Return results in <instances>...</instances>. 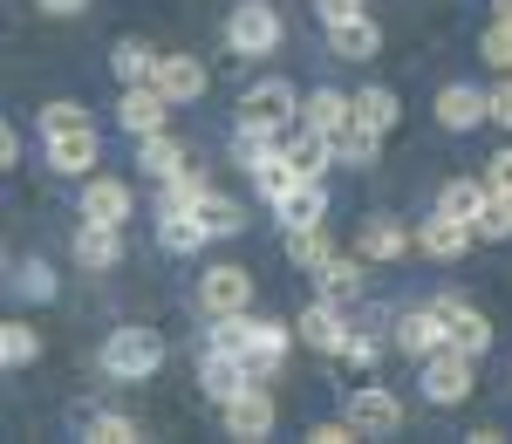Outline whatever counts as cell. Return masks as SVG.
Returning a JSON list of instances; mask_svg holds the SVG:
<instances>
[{
  "mask_svg": "<svg viewBox=\"0 0 512 444\" xmlns=\"http://www.w3.org/2000/svg\"><path fill=\"white\" fill-rule=\"evenodd\" d=\"M158 89L185 110V103H198V96L212 89V76H205V62H198V55H164V62H158Z\"/></svg>",
  "mask_w": 512,
  "mask_h": 444,
  "instance_id": "cell-21",
  "label": "cell"
},
{
  "mask_svg": "<svg viewBox=\"0 0 512 444\" xmlns=\"http://www.w3.org/2000/svg\"><path fill=\"white\" fill-rule=\"evenodd\" d=\"M205 192H212V171L185 164L178 178H164V185H158V212H198V205H205Z\"/></svg>",
  "mask_w": 512,
  "mask_h": 444,
  "instance_id": "cell-29",
  "label": "cell"
},
{
  "mask_svg": "<svg viewBox=\"0 0 512 444\" xmlns=\"http://www.w3.org/2000/svg\"><path fill=\"white\" fill-rule=\"evenodd\" d=\"M315 14L335 28V21H355V14H369V0H315Z\"/></svg>",
  "mask_w": 512,
  "mask_h": 444,
  "instance_id": "cell-48",
  "label": "cell"
},
{
  "mask_svg": "<svg viewBox=\"0 0 512 444\" xmlns=\"http://www.w3.org/2000/svg\"><path fill=\"white\" fill-rule=\"evenodd\" d=\"M82 103H69V96H62V103H41V137H55V130H82Z\"/></svg>",
  "mask_w": 512,
  "mask_h": 444,
  "instance_id": "cell-45",
  "label": "cell"
},
{
  "mask_svg": "<svg viewBox=\"0 0 512 444\" xmlns=\"http://www.w3.org/2000/svg\"><path fill=\"white\" fill-rule=\"evenodd\" d=\"M301 123L321 130V137H335V130H349V123H355V96H342V89L321 82L315 96H301Z\"/></svg>",
  "mask_w": 512,
  "mask_h": 444,
  "instance_id": "cell-22",
  "label": "cell"
},
{
  "mask_svg": "<svg viewBox=\"0 0 512 444\" xmlns=\"http://www.w3.org/2000/svg\"><path fill=\"white\" fill-rule=\"evenodd\" d=\"M14 301H55V267L48 260H21L14 267Z\"/></svg>",
  "mask_w": 512,
  "mask_h": 444,
  "instance_id": "cell-40",
  "label": "cell"
},
{
  "mask_svg": "<svg viewBox=\"0 0 512 444\" xmlns=\"http://www.w3.org/2000/svg\"><path fill=\"white\" fill-rule=\"evenodd\" d=\"M280 35H287V21H280L274 0H239L226 14V48L233 55H274Z\"/></svg>",
  "mask_w": 512,
  "mask_h": 444,
  "instance_id": "cell-3",
  "label": "cell"
},
{
  "mask_svg": "<svg viewBox=\"0 0 512 444\" xmlns=\"http://www.w3.org/2000/svg\"><path fill=\"white\" fill-rule=\"evenodd\" d=\"M0 363L7 369H35L41 363V328L35 322H7L0 328Z\"/></svg>",
  "mask_w": 512,
  "mask_h": 444,
  "instance_id": "cell-36",
  "label": "cell"
},
{
  "mask_svg": "<svg viewBox=\"0 0 512 444\" xmlns=\"http://www.w3.org/2000/svg\"><path fill=\"white\" fill-rule=\"evenodd\" d=\"M485 117H492V110H485V89H478V82H444V89H437V123H444V130H478Z\"/></svg>",
  "mask_w": 512,
  "mask_h": 444,
  "instance_id": "cell-18",
  "label": "cell"
},
{
  "mask_svg": "<svg viewBox=\"0 0 512 444\" xmlns=\"http://www.w3.org/2000/svg\"><path fill=\"white\" fill-rule=\"evenodd\" d=\"M158 246L164 253H198V246H205L198 212H158Z\"/></svg>",
  "mask_w": 512,
  "mask_h": 444,
  "instance_id": "cell-37",
  "label": "cell"
},
{
  "mask_svg": "<svg viewBox=\"0 0 512 444\" xmlns=\"http://www.w3.org/2000/svg\"><path fill=\"white\" fill-rule=\"evenodd\" d=\"M472 233H478V240H492V246H499V240H512V199H499V192H492V199L478 205Z\"/></svg>",
  "mask_w": 512,
  "mask_h": 444,
  "instance_id": "cell-41",
  "label": "cell"
},
{
  "mask_svg": "<svg viewBox=\"0 0 512 444\" xmlns=\"http://www.w3.org/2000/svg\"><path fill=\"white\" fill-rule=\"evenodd\" d=\"M76 260L89 274H110L123 260V226H103V219H82L76 226Z\"/></svg>",
  "mask_w": 512,
  "mask_h": 444,
  "instance_id": "cell-20",
  "label": "cell"
},
{
  "mask_svg": "<svg viewBox=\"0 0 512 444\" xmlns=\"http://www.w3.org/2000/svg\"><path fill=\"white\" fill-rule=\"evenodd\" d=\"M41 158H48V171H62V178H89V171L103 164V144H96V123L41 137Z\"/></svg>",
  "mask_w": 512,
  "mask_h": 444,
  "instance_id": "cell-6",
  "label": "cell"
},
{
  "mask_svg": "<svg viewBox=\"0 0 512 444\" xmlns=\"http://www.w3.org/2000/svg\"><path fill=\"white\" fill-rule=\"evenodd\" d=\"M444 342H451V328H444V308H437V301L431 308H403V315H396V349H403L410 363L437 356Z\"/></svg>",
  "mask_w": 512,
  "mask_h": 444,
  "instance_id": "cell-12",
  "label": "cell"
},
{
  "mask_svg": "<svg viewBox=\"0 0 512 444\" xmlns=\"http://www.w3.org/2000/svg\"><path fill=\"white\" fill-rule=\"evenodd\" d=\"M287 144V130H267V123H239L233 130V158L239 164H260L267 151H280Z\"/></svg>",
  "mask_w": 512,
  "mask_h": 444,
  "instance_id": "cell-39",
  "label": "cell"
},
{
  "mask_svg": "<svg viewBox=\"0 0 512 444\" xmlns=\"http://www.w3.org/2000/svg\"><path fill=\"white\" fill-rule=\"evenodd\" d=\"M492 21H512V0H492Z\"/></svg>",
  "mask_w": 512,
  "mask_h": 444,
  "instance_id": "cell-51",
  "label": "cell"
},
{
  "mask_svg": "<svg viewBox=\"0 0 512 444\" xmlns=\"http://www.w3.org/2000/svg\"><path fill=\"white\" fill-rule=\"evenodd\" d=\"M137 164H144V178H178V171H185V144H178V137H171V130H158V137H137Z\"/></svg>",
  "mask_w": 512,
  "mask_h": 444,
  "instance_id": "cell-28",
  "label": "cell"
},
{
  "mask_svg": "<svg viewBox=\"0 0 512 444\" xmlns=\"http://www.w3.org/2000/svg\"><path fill=\"white\" fill-rule=\"evenodd\" d=\"M198 308L205 315H246L253 308V274L246 267H205L198 274Z\"/></svg>",
  "mask_w": 512,
  "mask_h": 444,
  "instance_id": "cell-10",
  "label": "cell"
},
{
  "mask_svg": "<svg viewBox=\"0 0 512 444\" xmlns=\"http://www.w3.org/2000/svg\"><path fill=\"white\" fill-rule=\"evenodd\" d=\"M239 123H267V130H294L301 123V89L287 76H260L239 96Z\"/></svg>",
  "mask_w": 512,
  "mask_h": 444,
  "instance_id": "cell-4",
  "label": "cell"
},
{
  "mask_svg": "<svg viewBox=\"0 0 512 444\" xmlns=\"http://www.w3.org/2000/svg\"><path fill=\"white\" fill-rule=\"evenodd\" d=\"M315 294L321 301H342V308L362 301V294H369V260H362V253H335L328 267H315Z\"/></svg>",
  "mask_w": 512,
  "mask_h": 444,
  "instance_id": "cell-15",
  "label": "cell"
},
{
  "mask_svg": "<svg viewBox=\"0 0 512 444\" xmlns=\"http://www.w3.org/2000/svg\"><path fill=\"white\" fill-rule=\"evenodd\" d=\"M485 110H492V123H499V130H512V76H499L492 89H485Z\"/></svg>",
  "mask_w": 512,
  "mask_h": 444,
  "instance_id": "cell-47",
  "label": "cell"
},
{
  "mask_svg": "<svg viewBox=\"0 0 512 444\" xmlns=\"http://www.w3.org/2000/svg\"><path fill=\"white\" fill-rule=\"evenodd\" d=\"M349 417L369 431V438H390V431H403V397L383 390V383H355L349 390Z\"/></svg>",
  "mask_w": 512,
  "mask_h": 444,
  "instance_id": "cell-13",
  "label": "cell"
},
{
  "mask_svg": "<svg viewBox=\"0 0 512 444\" xmlns=\"http://www.w3.org/2000/svg\"><path fill=\"white\" fill-rule=\"evenodd\" d=\"M335 363L376 369V363H383V335H369V328H349V342H342V356H335Z\"/></svg>",
  "mask_w": 512,
  "mask_h": 444,
  "instance_id": "cell-42",
  "label": "cell"
},
{
  "mask_svg": "<svg viewBox=\"0 0 512 444\" xmlns=\"http://www.w3.org/2000/svg\"><path fill=\"white\" fill-rule=\"evenodd\" d=\"M301 335H294V322H253V349H246V363L260 369V376H274L280 363H287V349H294Z\"/></svg>",
  "mask_w": 512,
  "mask_h": 444,
  "instance_id": "cell-25",
  "label": "cell"
},
{
  "mask_svg": "<svg viewBox=\"0 0 512 444\" xmlns=\"http://www.w3.org/2000/svg\"><path fill=\"white\" fill-rule=\"evenodd\" d=\"M410 246H417V233H410L403 219H383V212H376V219H362V233H355V253H362V260H376V267H383V260H403Z\"/></svg>",
  "mask_w": 512,
  "mask_h": 444,
  "instance_id": "cell-16",
  "label": "cell"
},
{
  "mask_svg": "<svg viewBox=\"0 0 512 444\" xmlns=\"http://www.w3.org/2000/svg\"><path fill=\"white\" fill-rule=\"evenodd\" d=\"M492 199V185L485 178H451L444 192H437V212H451V219H478V205Z\"/></svg>",
  "mask_w": 512,
  "mask_h": 444,
  "instance_id": "cell-38",
  "label": "cell"
},
{
  "mask_svg": "<svg viewBox=\"0 0 512 444\" xmlns=\"http://www.w3.org/2000/svg\"><path fill=\"white\" fill-rule=\"evenodd\" d=\"M171 96H164L158 82H123V103H117V123L130 130V137H158L164 123H171Z\"/></svg>",
  "mask_w": 512,
  "mask_h": 444,
  "instance_id": "cell-7",
  "label": "cell"
},
{
  "mask_svg": "<svg viewBox=\"0 0 512 444\" xmlns=\"http://www.w3.org/2000/svg\"><path fill=\"white\" fill-rule=\"evenodd\" d=\"M246 383H260V369L246 363V356H226V349H198V390H205L212 404H233Z\"/></svg>",
  "mask_w": 512,
  "mask_h": 444,
  "instance_id": "cell-9",
  "label": "cell"
},
{
  "mask_svg": "<svg viewBox=\"0 0 512 444\" xmlns=\"http://www.w3.org/2000/svg\"><path fill=\"white\" fill-rule=\"evenodd\" d=\"M198 226H205V240H239V233L253 226V212L212 185V192H205V205H198Z\"/></svg>",
  "mask_w": 512,
  "mask_h": 444,
  "instance_id": "cell-24",
  "label": "cell"
},
{
  "mask_svg": "<svg viewBox=\"0 0 512 444\" xmlns=\"http://www.w3.org/2000/svg\"><path fill=\"white\" fill-rule=\"evenodd\" d=\"M478 55H485L499 76H512V21H492V28L478 35Z\"/></svg>",
  "mask_w": 512,
  "mask_h": 444,
  "instance_id": "cell-43",
  "label": "cell"
},
{
  "mask_svg": "<svg viewBox=\"0 0 512 444\" xmlns=\"http://www.w3.org/2000/svg\"><path fill=\"white\" fill-rule=\"evenodd\" d=\"M287 158H294V171H301V178H321V171L335 164V137H321V130H308V123H301V130H287Z\"/></svg>",
  "mask_w": 512,
  "mask_h": 444,
  "instance_id": "cell-30",
  "label": "cell"
},
{
  "mask_svg": "<svg viewBox=\"0 0 512 444\" xmlns=\"http://www.w3.org/2000/svg\"><path fill=\"white\" fill-rule=\"evenodd\" d=\"M308 438H315V444H362L369 431H362V424H355L349 410H342V417H321V424L308 431Z\"/></svg>",
  "mask_w": 512,
  "mask_h": 444,
  "instance_id": "cell-44",
  "label": "cell"
},
{
  "mask_svg": "<svg viewBox=\"0 0 512 444\" xmlns=\"http://www.w3.org/2000/svg\"><path fill=\"white\" fill-rule=\"evenodd\" d=\"M274 219H280V233H287V226H315V219H328V185H321V178H301L287 199H274Z\"/></svg>",
  "mask_w": 512,
  "mask_h": 444,
  "instance_id": "cell-23",
  "label": "cell"
},
{
  "mask_svg": "<svg viewBox=\"0 0 512 444\" xmlns=\"http://www.w3.org/2000/svg\"><path fill=\"white\" fill-rule=\"evenodd\" d=\"M219 424H226V438H239V444L274 438L280 410H274V397H267V383H246L233 404H219Z\"/></svg>",
  "mask_w": 512,
  "mask_h": 444,
  "instance_id": "cell-5",
  "label": "cell"
},
{
  "mask_svg": "<svg viewBox=\"0 0 512 444\" xmlns=\"http://www.w3.org/2000/svg\"><path fill=\"white\" fill-rule=\"evenodd\" d=\"M417 376H424V404L437 410H458L465 397H472V383H478V356H465V349H437V356H424L417 363Z\"/></svg>",
  "mask_w": 512,
  "mask_h": 444,
  "instance_id": "cell-2",
  "label": "cell"
},
{
  "mask_svg": "<svg viewBox=\"0 0 512 444\" xmlns=\"http://www.w3.org/2000/svg\"><path fill=\"white\" fill-rule=\"evenodd\" d=\"M294 335L315 349V356H342V342H349V315H342V301H308L301 315H294Z\"/></svg>",
  "mask_w": 512,
  "mask_h": 444,
  "instance_id": "cell-11",
  "label": "cell"
},
{
  "mask_svg": "<svg viewBox=\"0 0 512 444\" xmlns=\"http://www.w3.org/2000/svg\"><path fill=\"white\" fill-rule=\"evenodd\" d=\"M485 185H492L499 199H512V144H506V151H492V158H485Z\"/></svg>",
  "mask_w": 512,
  "mask_h": 444,
  "instance_id": "cell-46",
  "label": "cell"
},
{
  "mask_svg": "<svg viewBox=\"0 0 512 444\" xmlns=\"http://www.w3.org/2000/svg\"><path fill=\"white\" fill-rule=\"evenodd\" d=\"M376 158H383V137H376V130H362V123L335 130V164H349V171H369Z\"/></svg>",
  "mask_w": 512,
  "mask_h": 444,
  "instance_id": "cell-34",
  "label": "cell"
},
{
  "mask_svg": "<svg viewBox=\"0 0 512 444\" xmlns=\"http://www.w3.org/2000/svg\"><path fill=\"white\" fill-rule=\"evenodd\" d=\"M76 212L82 219H103V226H123L130 212H137V192L123 185V178H110V171H89L76 192Z\"/></svg>",
  "mask_w": 512,
  "mask_h": 444,
  "instance_id": "cell-8",
  "label": "cell"
},
{
  "mask_svg": "<svg viewBox=\"0 0 512 444\" xmlns=\"http://www.w3.org/2000/svg\"><path fill=\"white\" fill-rule=\"evenodd\" d=\"M76 431L96 444H137L144 438V424L137 417H123V410H76Z\"/></svg>",
  "mask_w": 512,
  "mask_h": 444,
  "instance_id": "cell-32",
  "label": "cell"
},
{
  "mask_svg": "<svg viewBox=\"0 0 512 444\" xmlns=\"http://www.w3.org/2000/svg\"><path fill=\"white\" fill-rule=\"evenodd\" d=\"M158 48L151 41H137V35H123L117 48H110V69H117V82H158Z\"/></svg>",
  "mask_w": 512,
  "mask_h": 444,
  "instance_id": "cell-33",
  "label": "cell"
},
{
  "mask_svg": "<svg viewBox=\"0 0 512 444\" xmlns=\"http://www.w3.org/2000/svg\"><path fill=\"white\" fill-rule=\"evenodd\" d=\"M0 164H7V171L21 164V130H0Z\"/></svg>",
  "mask_w": 512,
  "mask_h": 444,
  "instance_id": "cell-50",
  "label": "cell"
},
{
  "mask_svg": "<svg viewBox=\"0 0 512 444\" xmlns=\"http://www.w3.org/2000/svg\"><path fill=\"white\" fill-rule=\"evenodd\" d=\"M472 219H451V212H431L424 226H417V253L424 260H465L472 253Z\"/></svg>",
  "mask_w": 512,
  "mask_h": 444,
  "instance_id": "cell-14",
  "label": "cell"
},
{
  "mask_svg": "<svg viewBox=\"0 0 512 444\" xmlns=\"http://www.w3.org/2000/svg\"><path fill=\"white\" fill-rule=\"evenodd\" d=\"M246 178L260 185V199H267V205H274V199H287V192L301 185V171H294V158H287V144H280V151H267L260 164H246Z\"/></svg>",
  "mask_w": 512,
  "mask_h": 444,
  "instance_id": "cell-31",
  "label": "cell"
},
{
  "mask_svg": "<svg viewBox=\"0 0 512 444\" xmlns=\"http://www.w3.org/2000/svg\"><path fill=\"white\" fill-rule=\"evenodd\" d=\"M437 308H444V328H451V349H465V356H485V349H492V322L478 315L472 301H458V294H444Z\"/></svg>",
  "mask_w": 512,
  "mask_h": 444,
  "instance_id": "cell-19",
  "label": "cell"
},
{
  "mask_svg": "<svg viewBox=\"0 0 512 444\" xmlns=\"http://www.w3.org/2000/svg\"><path fill=\"white\" fill-rule=\"evenodd\" d=\"M41 14H48V21H76L82 7H89V0H35Z\"/></svg>",
  "mask_w": 512,
  "mask_h": 444,
  "instance_id": "cell-49",
  "label": "cell"
},
{
  "mask_svg": "<svg viewBox=\"0 0 512 444\" xmlns=\"http://www.w3.org/2000/svg\"><path fill=\"white\" fill-rule=\"evenodd\" d=\"M287 260H294L301 274H315V267H328V260H335V240H328V219H315V226H287Z\"/></svg>",
  "mask_w": 512,
  "mask_h": 444,
  "instance_id": "cell-27",
  "label": "cell"
},
{
  "mask_svg": "<svg viewBox=\"0 0 512 444\" xmlns=\"http://www.w3.org/2000/svg\"><path fill=\"white\" fill-rule=\"evenodd\" d=\"M355 123H362V130H376V137H390L396 123H403V103H396V89H383V82L355 89Z\"/></svg>",
  "mask_w": 512,
  "mask_h": 444,
  "instance_id": "cell-26",
  "label": "cell"
},
{
  "mask_svg": "<svg viewBox=\"0 0 512 444\" xmlns=\"http://www.w3.org/2000/svg\"><path fill=\"white\" fill-rule=\"evenodd\" d=\"M96 363H103L110 383H151V376L164 369V335L158 328H117V335L103 342Z\"/></svg>",
  "mask_w": 512,
  "mask_h": 444,
  "instance_id": "cell-1",
  "label": "cell"
},
{
  "mask_svg": "<svg viewBox=\"0 0 512 444\" xmlns=\"http://www.w3.org/2000/svg\"><path fill=\"white\" fill-rule=\"evenodd\" d=\"M328 55H335V62H376V55H383V28H376L369 14L335 21V28H328Z\"/></svg>",
  "mask_w": 512,
  "mask_h": 444,
  "instance_id": "cell-17",
  "label": "cell"
},
{
  "mask_svg": "<svg viewBox=\"0 0 512 444\" xmlns=\"http://www.w3.org/2000/svg\"><path fill=\"white\" fill-rule=\"evenodd\" d=\"M205 349L246 356L253 349V315H205Z\"/></svg>",
  "mask_w": 512,
  "mask_h": 444,
  "instance_id": "cell-35",
  "label": "cell"
}]
</instances>
